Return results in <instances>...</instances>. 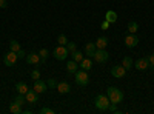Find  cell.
Returning <instances> with one entry per match:
<instances>
[{"instance_id": "6da1fadb", "label": "cell", "mask_w": 154, "mask_h": 114, "mask_svg": "<svg viewBox=\"0 0 154 114\" xmlns=\"http://www.w3.org/2000/svg\"><path fill=\"white\" fill-rule=\"evenodd\" d=\"M106 96H108L111 103H120L123 100V93L119 90V88H114V86H109L106 90Z\"/></svg>"}, {"instance_id": "7a4b0ae2", "label": "cell", "mask_w": 154, "mask_h": 114, "mask_svg": "<svg viewBox=\"0 0 154 114\" xmlns=\"http://www.w3.org/2000/svg\"><path fill=\"white\" fill-rule=\"evenodd\" d=\"M109 99L106 94H97L96 99H94V105L99 111H108V106H109Z\"/></svg>"}, {"instance_id": "3957f363", "label": "cell", "mask_w": 154, "mask_h": 114, "mask_svg": "<svg viewBox=\"0 0 154 114\" xmlns=\"http://www.w3.org/2000/svg\"><path fill=\"white\" fill-rule=\"evenodd\" d=\"M74 80L79 86H86L89 83V75H88V71L85 69H77L74 72Z\"/></svg>"}, {"instance_id": "277c9868", "label": "cell", "mask_w": 154, "mask_h": 114, "mask_svg": "<svg viewBox=\"0 0 154 114\" xmlns=\"http://www.w3.org/2000/svg\"><path fill=\"white\" fill-rule=\"evenodd\" d=\"M53 56H54L57 60H65V59L69 56V51L66 49V46H65V45H59L57 48H54Z\"/></svg>"}, {"instance_id": "5b68a950", "label": "cell", "mask_w": 154, "mask_h": 114, "mask_svg": "<svg viewBox=\"0 0 154 114\" xmlns=\"http://www.w3.org/2000/svg\"><path fill=\"white\" fill-rule=\"evenodd\" d=\"M17 60H19V57H17V53H14V51H9L3 56V63L6 66H14Z\"/></svg>"}, {"instance_id": "8992f818", "label": "cell", "mask_w": 154, "mask_h": 114, "mask_svg": "<svg viewBox=\"0 0 154 114\" xmlns=\"http://www.w3.org/2000/svg\"><path fill=\"white\" fill-rule=\"evenodd\" d=\"M93 59H94L96 62H99V63H105V62L109 59V54L106 53V49H96Z\"/></svg>"}, {"instance_id": "52a82bcc", "label": "cell", "mask_w": 154, "mask_h": 114, "mask_svg": "<svg viewBox=\"0 0 154 114\" xmlns=\"http://www.w3.org/2000/svg\"><path fill=\"white\" fill-rule=\"evenodd\" d=\"M125 74H126V69H125L123 65H114L111 68V75H112V77H116V79H122Z\"/></svg>"}, {"instance_id": "ba28073f", "label": "cell", "mask_w": 154, "mask_h": 114, "mask_svg": "<svg viewBox=\"0 0 154 114\" xmlns=\"http://www.w3.org/2000/svg\"><path fill=\"white\" fill-rule=\"evenodd\" d=\"M137 43H139V37L136 34L130 32L125 35V46L126 48H134V46H137Z\"/></svg>"}, {"instance_id": "9c48e42d", "label": "cell", "mask_w": 154, "mask_h": 114, "mask_svg": "<svg viewBox=\"0 0 154 114\" xmlns=\"http://www.w3.org/2000/svg\"><path fill=\"white\" fill-rule=\"evenodd\" d=\"M134 68H136L137 71H145V69H148V68H149V62H148V59H146V57H140V59H137L136 63H134Z\"/></svg>"}, {"instance_id": "30bf717a", "label": "cell", "mask_w": 154, "mask_h": 114, "mask_svg": "<svg viewBox=\"0 0 154 114\" xmlns=\"http://www.w3.org/2000/svg\"><path fill=\"white\" fill-rule=\"evenodd\" d=\"M32 90H35L38 94H42V93H45V91L48 90V85H46L43 80L37 79V80H34V86H32Z\"/></svg>"}, {"instance_id": "8fae6325", "label": "cell", "mask_w": 154, "mask_h": 114, "mask_svg": "<svg viewBox=\"0 0 154 114\" xmlns=\"http://www.w3.org/2000/svg\"><path fill=\"white\" fill-rule=\"evenodd\" d=\"M25 60H26L29 65H38V63H40V56H38V53H28Z\"/></svg>"}, {"instance_id": "7c38bea8", "label": "cell", "mask_w": 154, "mask_h": 114, "mask_svg": "<svg viewBox=\"0 0 154 114\" xmlns=\"http://www.w3.org/2000/svg\"><path fill=\"white\" fill-rule=\"evenodd\" d=\"M25 97H26V102L28 103H37L38 102V93L35 90H28V93L25 94Z\"/></svg>"}, {"instance_id": "4fadbf2b", "label": "cell", "mask_w": 154, "mask_h": 114, "mask_svg": "<svg viewBox=\"0 0 154 114\" xmlns=\"http://www.w3.org/2000/svg\"><path fill=\"white\" fill-rule=\"evenodd\" d=\"M57 91L60 94H68L71 91V85L68 82H59L57 83Z\"/></svg>"}, {"instance_id": "5bb4252c", "label": "cell", "mask_w": 154, "mask_h": 114, "mask_svg": "<svg viewBox=\"0 0 154 114\" xmlns=\"http://www.w3.org/2000/svg\"><path fill=\"white\" fill-rule=\"evenodd\" d=\"M96 43L94 42H89V43H86L85 45V53L83 54H86L88 57H91L93 59V56H94V53H96Z\"/></svg>"}, {"instance_id": "9a60e30c", "label": "cell", "mask_w": 154, "mask_h": 114, "mask_svg": "<svg viewBox=\"0 0 154 114\" xmlns=\"http://www.w3.org/2000/svg\"><path fill=\"white\" fill-rule=\"evenodd\" d=\"M79 66H80V69L89 71V69L93 68V60H91V57H83V60L79 63Z\"/></svg>"}, {"instance_id": "2e32d148", "label": "cell", "mask_w": 154, "mask_h": 114, "mask_svg": "<svg viewBox=\"0 0 154 114\" xmlns=\"http://www.w3.org/2000/svg\"><path fill=\"white\" fill-rule=\"evenodd\" d=\"M94 43H96V48L97 49H105L106 45H108V37H105V35L103 37H99Z\"/></svg>"}, {"instance_id": "e0dca14e", "label": "cell", "mask_w": 154, "mask_h": 114, "mask_svg": "<svg viewBox=\"0 0 154 114\" xmlns=\"http://www.w3.org/2000/svg\"><path fill=\"white\" fill-rule=\"evenodd\" d=\"M77 69H79V63H77V62H74L72 59H71L69 62H66V71H68L69 74H74Z\"/></svg>"}, {"instance_id": "ac0fdd59", "label": "cell", "mask_w": 154, "mask_h": 114, "mask_svg": "<svg viewBox=\"0 0 154 114\" xmlns=\"http://www.w3.org/2000/svg\"><path fill=\"white\" fill-rule=\"evenodd\" d=\"M16 90H17L19 94H26L29 88H28V85L25 83V82H17L16 83Z\"/></svg>"}, {"instance_id": "d6986e66", "label": "cell", "mask_w": 154, "mask_h": 114, "mask_svg": "<svg viewBox=\"0 0 154 114\" xmlns=\"http://www.w3.org/2000/svg\"><path fill=\"white\" fill-rule=\"evenodd\" d=\"M105 20H108L109 23H116V22H117V12H116V11H106Z\"/></svg>"}, {"instance_id": "ffe728a7", "label": "cell", "mask_w": 154, "mask_h": 114, "mask_svg": "<svg viewBox=\"0 0 154 114\" xmlns=\"http://www.w3.org/2000/svg\"><path fill=\"white\" fill-rule=\"evenodd\" d=\"M71 54V59L74 60V62H77V63H80L82 60H83V53H80V51H77V49H75V51H72V53H69Z\"/></svg>"}, {"instance_id": "44dd1931", "label": "cell", "mask_w": 154, "mask_h": 114, "mask_svg": "<svg viewBox=\"0 0 154 114\" xmlns=\"http://www.w3.org/2000/svg\"><path fill=\"white\" fill-rule=\"evenodd\" d=\"M9 111H11L12 114H20V112H23V111H22V106H20L19 103H16V102H12V103L9 105Z\"/></svg>"}, {"instance_id": "7402d4cb", "label": "cell", "mask_w": 154, "mask_h": 114, "mask_svg": "<svg viewBox=\"0 0 154 114\" xmlns=\"http://www.w3.org/2000/svg\"><path fill=\"white\" fill-rule=\"evenodd\" d=\"M122 65L125 66V69H126V71H128V69H131V68H133V59H131V57H123Z\"/></svg>"}, {"instance_id": "603a6c76", "label": "cell", "mask_w": 154, "mask_h": 114, "mask_svg": "<svg viewBox=\"0 0 154 114\" xmlns=\"http://www.w3.org/2000/svg\"><path fill=\"white\" fill-rule=\"evenodd\" d=\"M19 49H22V46H20V43H19L17 40H11V42H9V51L17 53Z\"/></svg>"}, {"instance_id": "cb8c5ba5", "label": "cell", "mask_w": 154, "mask_h": 114, "mask_svg": "<svg viewBox=\"0 0 154 114\" xmlns=\"http://www.w3.org/2000/svg\"><path fill=\"white\" fill-rule=\"evenodd\" d=\"M128 31H130L131 34H136L139 31V23L137 22H130L128 23Z\"/></svg>"}, {"instance_id": "d4e9b609", "label": "cell", "mask_w": 154, "mask_h": 114, "mask_svg": "<svg viewBox=\"0 0 154 114\" xmlns=\"http://www.w3.org/2000/svg\"><path fill=\"white\" fill-rule=\"evenodd\" d=\"M14 102H16V103H19V105L22 106V105L26 103V97H25V94H17V96H16V99H14Z\"/></svg>"}, {"instance_id": "484cf974", "label": "cell", "mask_w": 154, "mask_h": 114, "mask_svg": "<svg viewBox=\"0 0 154 114\" xmlns=\"http://www.w3.org/2000/svg\"><path fill=\"white\" fill-rule=\"evenodd\" d=\"M38 56H40V60H42V62H45V60L48 59V56H49V51H48L46 48H42L40 53H38Z\"/></svg>"}, {"instance_id": "4316f807", "label": "cell", "mask_w": 154, "mask_h": 114, "mask_svg": "<svg viewBox=\"0 0 154 114\" xmlns=\"http://www.w3.org/2000/svg\"><path fill=\"white\" fill-rule=\"evenodd\" d=\"M57 43H59V45H65V46H66V43H68L66 35H65V34H60V35L57 37Z\"/></svg>"}, {"instance_id": "83f0119b", "label": "cell", "mask_w": 154, "mask_h": 114, "mask_svg": "<svg viewBox=\"0 0 154 114\" xmlns=\"http://www.w3.org/2000/svg\"><path fill=\"white\" fill-rule=\"evenodd\" d=\"M57 83H59V82H57L54 77H53V79H48V82H46V85H48L49 88H57Z\"/></svg>"}, {"instance_id": "f1b7e54d", "label": "cell", "mask_w": 154, "mask_h": 114, "mask_svg": "<svg viewBox=\"0 0 154 114\" xmlns=\"http://www.w3.org/2000/svg\"><path fill=\"white\" fill-rule=\"evenodd\" d=\"M66 49H68L69 53H72V51H75V49H77V46H75L74 42H68V43H66Z\"/></svg>"}, {"instance_id": "f546056e", "label": "cell", "mask_w": 154, "mask_h": 114, "mask_svg": "<svg viewBox=\"0 0 154 114\" xmlns=\"http://www.w3.org/2000/svg\"><path fill=\"white\" fill-rule=\"evenodd\" d=\"M40 114H54V109L53 108H40Z\"/></svg>"}, {"instance_id": "4dcf8cb0", "label": "cell", "mask_w": 154, "mask_h": 114, "mask_svg": "<svg viewBox=\"0 0 154 114\" xmlns=\"http://www.w3.org/2000/svg\"><path fill=\"white\" fill-rule=\"evenodd\" d=\"M31 77H32L34 80L40 79V71H38V69H32V72H31Z\"/></svg>"}, {"instance_id": "1f68e13d", "label": "cell", "mask_w": 154, "mask_h": 114, "mask_svg": "<svg viewBox=\"0 0 154 114\" xmlns=\"http://www.w3.org/2000/svg\"><path fill=\"white\" fill-rule=\"evenodd\" d=\"M108 111H111V112H119V109H117V103H109Z\"/></svg>"}, {"instance_id": "d6a6232c", "label": "cell", "mask_w": 154, "mask_h": 114, "mask_svg": "<svg viewBox=\"0 0 154 114\" xmlns=\"http://www.w3.org/2000/svg\"><path fill=\"white\" fill-rule=\"evenodd\" d=\"M146 59H148V62H149V66L154 68V53L149 54V56H146Z\"/></svg>"}, {"instance_id": "836d02e7", "label": "cell", "mask_w": 154, "mask_h": 114, "mask_svg": "<svg viewBox=\"0 0 154 114\" xmlns=\"http://www.w3.org/2000/svg\"><path fill=\"white\" fill-rule=\"evenodd\" d=\"M26 54H28V53H25L23 49H19V51H17V57H19V59H25V57H26Z\"/></svg>"}, {"instance_id": "e575fe53", "label": "cell", "mask_w": 154, "mask_h": 114, "mask_svg": "<svg viewBox=\"0 0 154 114\" xmlns=\"http://www.w3.org/2000/svg\"><path fill=\"white\" fill-rule=\"evenodd\" d=\"M109 25H111V23H109L108 20H103V22H102V28H103V29H108Z\"/></svg>"}, {"instance_id": "d590c367", "label": "cell", "mask_w": 154, "mask_h": 114, "mask_svg": "<svg viewBox=\"0 0 154 114\" xmlns=\"http://www.w3.org/2000/svg\"><path fill=\"white\" fill-rule=\"evenodd\" d=\"M0 8H8V2H6V0H0Z\"/></svg>"}]
</instances>
